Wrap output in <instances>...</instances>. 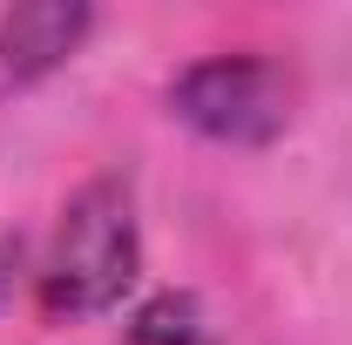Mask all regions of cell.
<instances>
[{"label": "cell", "instance_id": "2", "mask_svg": "<svg viewBox=\"0 0 352 345\" xmlns=\"http://www.w3.org/2000/svg\"><path fill=\"white\" fill-rule=\"evenodd\" d=\"M170 115L210 142L264 149L292 122V75L264 54H210L170 82Z\"/></svg>", "mask_w": 352, "mask_h": 345}, {"label": "cell", "instance_id": "1", "mask_svg": "<svg viewBox=\"0 0 352 345\" xmlns=\"http://www.w3.org/2000/svg\"><path fill=\"white\" fill-rule=\"evenodd\" d=\"M135 271H142V223L129 176H88L54 216L41 258V304L54 318H102L129 298Z\"/></svg>", "mask_w": 352, "mask_h": 345}, {"label": "cell", "instance_id": "5", "mask_svg": "<svg viewBox=\"0 0 352 345\" xmlns=\"http://www.w3.org/2000/svg\"><path fill=\"white\" fill-rule=\"evenodd\" d=\"M7 264H14V251H0V298H7Z\"/></svg>", "mask_w": 352, "mask_h": 345}, {"label": "cell", "instance_id": "4", "mask_svg": "<svg viewBox=\"0 0 352 345\" xmlns=\"http://www.w3.org/2000/svg\"><path fill=\"white\" fill-rule=\"evenodd\" d=\"M122 345H217V325L197 291H156L149 304H135Z\"/></svg>", "mask_w": 352, "mask_h": 345}, {"label": "cell", "instance_id": "3", "mask_svg": "<svg viewBox=\"0 0 352 345\" xmlns=\"http://www.w3.org/2000/svg\"><path fill=\"white\" fill-rule=\"evenodd\" d=\"M95 14L82 0H28L0 14V88H34L47 82L75 47L88 41Z\"/></svg>", "mask_w": 352, "mask_h": 345}]
</instances>
